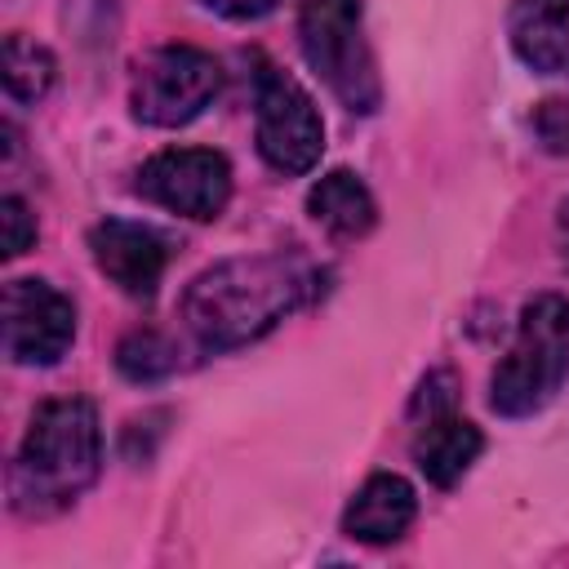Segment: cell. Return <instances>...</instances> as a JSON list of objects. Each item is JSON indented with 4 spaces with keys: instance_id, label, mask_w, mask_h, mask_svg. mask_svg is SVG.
I'll return each instance as SVG.
<instances>
[{
    "instance_id": "6da1fadb",
    "label": "cell",
    "mask_w": 569,
    "mask_h": 569,
    "mask_svg": "<svg viewBox=\"0 0 569 569\" xmlns=\"http://www.w3.org/2000/svg\"><path fill=\"white\" fill-rule=\"evenodd\" d=\"M320 289V271L298 253L227 258L182 293V320L204 351H236L271 333Z\"/></svg>"
},
{
    "instance_id": "5bb4252c",
    "label": "cell",
    "mask_w": 569,
    "mask_h": 569,
    "mask_svg": "<svg viewBox=\"0 0 569 569\" xmlns=\"http://www.w3.org/2000/svg\"><path fill=\"white\" fill-rule=\"evenodd\" d=\"M58 67H53V53L27 36H4V89L9 98L18 102H40L53 84Z\"/></svg>"
},
{
    "instance_id": "9a60e30c",
    "label": "cell",
    "mask_w": 569,
    "mask_h": 569,
    "mask_svg": "<svg viewBox=\"0 0 569 569\" xmlns=\"http://www.w3.org/2000/svg\"><path fill=\"white\" fill-rule=\"evenodd\" d=\"M116 365H120V373L133 378V382H156V378H164V373L178 369V347H173L164 333H156V329H133V333L120 342Z\"/></svg>"
},
{
    "instance_id": "ffe728a7",
    "label": "cell",
    "mask_w": 569,
    "mask_h": 569,
    "mask_svg": "<svg viewBox=\"0 0 569 569\" xmlns=\"http://www.w3.org/2000/svg\"><path fill=\"white\" fill-rule=\"evenodd\" d=\"M213 13L222 18H236V22H253V18H267L280 0H204Z\"/></svg>"
},
{
    "instance_id": "7a4b0ae2",
    "label": "cell",
    "mask_w": 569,
    "mask_h": 569,
    "mask_svg": "<svg viewBox=\"0 0 569 569\" xmlns=\"http://www.w3.org/2000/svg\"><path fill=\"white\" fill-rule=\"evenodd\" d=\"M102 467V427L98 409L80 396H62L36 409L13 467H9V502L18 516H58L67 511Z\"/></svg>"
},
{
    "instance_id": "9c48e42d",
    "label": "cell",
    "mask_w": 569,
    "mask_h": 569,
    "mask_svg": "<svg viewBox=\"0 0 569 569\" xmlns=\"http://www.w3.org/2000/svg\"><path fill=\"white\" fill-rule=\"evenodd\" d=\"M89 249H93V262L98 271L129 298H151L160 276H164V262H169V249L164 240L142 227V222H129V218H107L89 231Z\"/></svg>"
},
{
    "instance_id": "8992f818",
    "label": "cell",
    "mask_w": 569,
    "mask_h": 569,
    "mask_svg": "<svg viewBox=\"0 0 569 569\" xmlns=\"http://www.w3.org/2000/svg\"><path fill=\"white\" fill-rule=\"evenodd\" d=\"M218 84H222V71H218L213 53H204L196 44H164L138 62L129 102L142 124L178 129L213 102Z\"/></svg>"
},
{
    "instance_id": "2e32d148",
    "label": "cell",
    "mask_w": 569,
    "mask_h": 569,
    "mask_svg": "<svg viewBox=\"0 0 569 569\" xmlns=\"http://www.w3.org/2000/svg\"><path fill=\"white\" fill-rule=\"evenodd\" d=\"M62 18L80 44H107L116 27V0H67Z\"/></svg>"
},
{
    "instance_id": "52a82bcc",
    "label": "cell",
    "mask_w": 569,
    "mask_h": 569,
    "mask_svg": "<svg viewBox=\"0 0 569 569\" xmlns=\"http://www.w3.org/2000/svg\"><path fill=\"white\" fill-rule=\"evenodd\" d=\"M133 191L142 200L169 209V213L209 222L231 200V164L218 151H204V147H173V151L151 156L138 169Z\"/></svg>"
},
{
    "instance_id": "8fae6325",
    "label": "cell",
    "mask_w": 569,
    "mask_h": 569,
    "mask_svg": "<svg viewBox=\"0 0 569 569\" xmlns=\"http://www.w3.org/2000/svg\"><path fill=\"white\" fill-rule=\"evenodd\" d=\"M418 516V498H413V485L391 476V471H378L360 485V493L351 498V507L342 511V533L356 538V542H396Z\"/></svg>"
},
{
    "instance_id": "7c38bea8",
    "label": "cell",
    "mask_w": 569,
    "mask_h": 569,
    "mask_svg": "<svg viewBox=\"0 0 569 569\" xmlns=\"http://www.w3.org/2000/svg\"><path fill=\"white\" fill-rule=\"evenodd\" d=\"M480 449H485V436H480L476 422L453 418V413H440V418H427L422 436L413 440V462H418V471L436 489H453L471 471V462L480 458Z\"/></svg>"
},
{
    "instance_id": "ac0fdd59",
    "label": "cell",
    "mask_w": 569,
    "mask_h": 569,
    "mask_svg": "<svg viewBox=\"0 0 569 569\" xmlns=\"http://www.w3.org/2000/svg\"><path fill=\"white\" fill-rule=\"evenodd\" d=\"M0 222H4V258L27 253V249H31V240H36V218H31L27 200L4 196V200H0Z\"/></svg>"
},
{
    "instance_id": "277c9868",
    "label": "cell",
    "mask_w": 569,
    "mask_h": 569,
    "mask_svg": "<svg viewBox=\"0 0 569 569\" xmlns=\"http://www.w3.org/2000/svg\"><path fill=\"white\" fill-rule=\"evenodd\" d=\"M298 44L307 67L329 84V93L356 111L369 116L382 102L378 67L360 27V0H302L298 4Z\"/></svg>"
},
{
    "instance_id": "5b68a950",
    "label": "cell",
    "mask_w": 569,
    "mask_h": 569,
    "mask_svg": "<svg viewBox=\"0 0 569 569\" xmlns=\"http://www.w3.org/2000/svg\"><path fill=\"white\" fill-rule=\"evenodd\" d=\"M253 129H258V156L289 178L316 169L325 151V124L311 93L271 62H262L253 76Z\"/></svg>"
},
{
    "instance_id": "30bf717a",
    "label": "cell",
    "mask_w": 569,
    "mask_h": 569,
    "mask_svg": "<svg viewBox=\"0 0 569 569\" xmlns=\"http://www.w3.org/2000/svg\"><path fill=\"white\" fill-rule=\"evenodd\" d=\"M516 58L538 76H569V0H516L507 13Z\"/></svg>"
},
{
    "instance_id": "3957f363",
    "label": "cell",
    "mask_w": 569,
    "mask_h": 569,
    "mask_svg": "<svg viewBox=\"0 0 569 569\" xmlns=\"http://www.w3.org/2000/svg\"><path fill=\"white\" fill-rule=\"evenodd\" d=\"M569 378V298L538 293L525 302L516 342L489 378V405L502 418H529L556 400Z\"/></svg>"
},
{
    "instance_id": "44dd1931",
    "label": "cell",
    "mask_w": 569,
    "mask_h": 569,
    "mask_svg": "<svg viewBox=\"0 0 569 569\" xmlns=\"http://www.w3.org/2000/svg\"><path fill=\"white\" fill-rule=\"evenodd\" d=\"M556 227H560V258L569 262V200L560 204V222Z\"/></svg>"
},
{
    "instance_id": "4fadbf2b",
    "label": "cell",
    "mask_w": 569,
    "mask_h": 569,
    "mask_svg": "<svg viewBox=\"0 0 569 569\" xmlns=\"http://www.w3.org/2000/svg\"><path fill=\"white\" fill-rule=\"evenodd\" d=\"M307 213H311L333 240H360V236H369L373 222H378V204H373L369 187H365L351 169L325 173V178L307 191Z\"/></svg>"
},
{
    "instance_id": "d6986e66",
    "label": "cell",
    "mask_w": 569,
    "mask_h": 569,
    "mask_svg": "<svg viewBox=\"0 0 569 569\" xmlns=\"http://www.w3.org/2000/svg\"><path fill=\"white\" fill-rule=\"evenodd\" d=\"M449 405H453V373H431L422 387H418V396H413V413L422 418H440V413H449Z\"/></svg>"
},
{
    "instance_id": "ba28073f",
    "label": "cell",
    "mask_w": 569,
    "mask_h": 569,
    "mask_svg": "<svg viewBox=\"0 0 569 569\" xmlns=\"http://www.w3.org/2000/svg\"><path fill=\"white\" fill-rule=\"evenodd\" d=\"M76 338V307L44 280L4 284V351L13 365H53Z\"/></svg>"
},
{
    "instance_id": "e0dca14e",
    "label": "cell",
    "mask_w": 569,
    "mask_h": 569,
    "mask_svg": "<svg viewBox=\"0 0 569 569\" xmlns=\"http://www.w3.org/2000/svg\"><path fill=\"white\" fill-rule=\"evenodd\" d=\"M533 133L551 156H569V98H547L533 111Z\"/></svg>"
}]
</instances>
